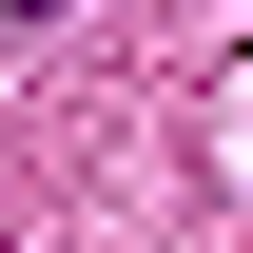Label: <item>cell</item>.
I'll return each mask as SVG.
<instances>
[{
	"mask_svg": "<svg viewBox=\"0 0 253 253\" xmlns=\"http://www.w3.org/2000/svg\"><path fill=\"white\" fill-rule=\"evenodd\" d=\"M20 20H59V0H0V39H20Z\"/></svg>",
	"mask_w": 253,
	"mask_h": 253,
	"instance_id": "6da1fadb",
	"label": "cell"
}]
</instances>
